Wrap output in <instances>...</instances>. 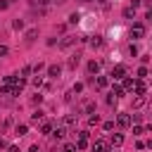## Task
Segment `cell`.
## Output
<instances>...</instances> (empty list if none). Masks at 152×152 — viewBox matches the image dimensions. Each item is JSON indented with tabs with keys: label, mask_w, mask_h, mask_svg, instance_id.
I'll list each match as a JSON object with an SVG mask.
<instances>
[{
	"label": "cell",
	"mask_w": 152,
	"mask_h": 152,
	"mask_svg": "<svg viewBox=\"0 0 152 152\" xmlns=\"http://www.w3.org/2000/svg\"><path fill=\"white\" fill-rule=\"evenodd\" d=\"M40 102H43V95H40V93H38V95H33V97H31V104H40Z\"/></svg>",
	"instance_id": "obj_28"
},
{
	"label": "cell",
	"mask_w": 152,
	"mask_h": 152,
	"mask_svg": "<svg viewBox=\"0 0 152 152\" xmlns=\"http://www.w3.org/2000/svg\"><path fill=\"white\" fill-rule=\"evenodd\" d=\"M145 36V26L142 24H133L131 26V38H142Z\"/></svg>",
	"instance_id": "obj_3"
},
{
	"label": "cell",
	"mask_w": 152,
	"mask_h": 152,
	"mask_svg": "<svg viewBox=\"0 0 152 152\" xmlns=\"http://www.w3.org/2000/svg\"><path fill=\"white\" fill-rule=\"evenodd\" d=\"M78 19H81V14H78V12L69 14V24H78Z\"/></svg>",
	"instance_id": "obj_26"
},
{
	"label": "cell",
	"mask_w": 152,
	"mask_h": 152,
	"mask_svg": "<svg viewBox=\"0 0 152 152\" xmlns=\"http://www.w3.org/2000/svg\"><path fill=\"white\" fill-rule=\"evenodd\" d=\"M133 83H135L133 78H126V76H124V83H121V88H124V90H133Z\"/></svg>",
	"instance_id": "obj_20"
},
{
	"label": "cell",
	"mask_w": 152,
	"mask_h": 152,
	"mask_svg": "<svg viewBox=\"0 0 152 152\" xmlns=\"http://www.w3.org/2000/svg\"><path fill=\"white\" fill-rule=\"evenodd\" d=\"M26 131H28V128H26V124H19V126L14 128V133H17V135H26Z\"/></svg>",
	"instance_id": "obj_24"
},
{
	"label": "cell",
	"mask_w": 152,
	"mask_h": 152,
	"mask_svg": "<svg viewBox=\"0 0 152 152\" xmlns=\"http://www.w3.org/2000/svg\"><path fill=\"white\" fill-rule=\"evenodd\" d=\"M78 64H81V52H74V55L66 59V66H69V69H76Z\"/></svg>",
	"instance_id": "obj_5"
},
{
	"label": "cell",
	"mask_w": 152,
	"mask_h": 152,
	"mask_svg": "<svg viewBox=\"0 0 152 152\" xmlns=\"http://www.w3.org/2000/svg\"><path fill=\"white\" fill-rule=\"evenodd\" d=\"M59 74H62V66H59V64H50V66H48V76H52V78H57Z\"/></svg>",
	"instance_id": "obj_10"
},
{
	"label": "cell",
	"mask_w": 152,
	"mask_h": 152,
	"mask_svg": "<svg viewBox=\"0 0 152 152\" xmlns=\"http://www.w3.org/2000/svg\"><path fill=\"white\" fill-rule=\"evenodd\" d=\"M121 145H124V135L121 133H114L112 135V147H121Z\"/></svg>",
	"instance_id": "obj_17"
},
{
	"label": "cell",
	"mask_w": 152,
	"mask_h": 152,
	"mask_svg": "<svg viewBox=\"0 0 152 152\" xmlns=\"http://www.w3.org/2000/svg\"><path fill=\"white\" fill-rule=\"evenodd\" d=\"M12 26H14V28H24V21H21V19H14V24H12Z\"/></svg>",
	"instance_id": "obj_35"
},
{
	"label": "cell",
	"mask_w": 152,
	"mask_h": 152,
	"mask_svg": "<svg viewBox=\"0 0 152 152\" xmlns=\"http://www.w3.org/2000/svg\"><path fill=\"white\" fill-rule=\"evenodd\" d=\"M10 2H12V0H0V10H7V7H10Z\"/></svg>",
	"instance_id": "obj_39"
},
{
	"label": "cell",
	"mask_w": 152,
	"mask_h": 152,
	"mask_svg": "<svg viewBox=\"0 0 152 152\" xmlns=\"http://www.w3.org/2000/svg\"><path fill=\"white\" fill-rule=\"evenodd\" d=\"M95 2H100V5H104V2H107V0H95Z\"/></svg>",
	"instance_id": "obj_48"
},
{
	"label": "cell",
	"mask_w": 152,
	"mask_h": 152,
	"mask_svg": "<svg viewBox=\"0 0 152 152\" xmlns=\"http://www.w3.org/2000/svg\"><path fill=\"white\" fill-rule=\"evenodd\" d=\"M124 17H126V19L135 17V7H126V10H124Z\"/></svg>",
	"instance_id": "obj_25"
},
{
	"label": "cell",
	"mask_w": 152,
	"mask_h": 152,
	"mask_svg": "<svg viewBox=\"0 0 152 152\" xmlns=\"http://www.w3.org/2000/svg\"><path fill=\"white\" fill-rule=\"evenodd\" d=\"M52 0H36V5H40V7H48Z\"/></svg>",
	"instance_id": "obj_40"
},
{
	"label": "cell",
	"mask_w": 152,
	"mask_h": 152,
	"mask_svg": "<svg viewBox=\"0 0 152 152\" xmlns=\"http://www.w3.org/2000/svg\"><path fill=\"white\" fill-rule=\"evenodd\" d=\"M97 124H100V116L97 114H90L88 116V126H97Z\"/></svg>",
	"instance_id": "obj_23"
},
{
	"label": "cell",
	"mask_w": 152,
	"mask_h": 152,
	"mask_svg": "<svg viewBox=\"0 0 152 152\" xmlns=\"http://www.w3.org/2000/svg\"><path fill=\"white\" fill-rule=\"evenodd\" d=\"M142 5H145L147 10H152V0H142Z\"/></svg>",
	"instance_id": "obj_43"
},
{
	"label": "cell",
	"mask_w": 152,
	"mask_h": 152,
	"mask_svg": "<svg viewBox=\"0 0 152 152\" xmlns=\"http://www.w3.org/2000/svg\"><path fill=\"white\" fill-rule=\"evenodd\" d=\"M128 52H131V55H133V57H135V55H138V48H135V45H133V43H131V45H128Z\"/></svg>",
	"instance_id": "obj_36"
},
{
	"label": "cell",
	"mask_w": 152,
	"mask_h": 152,
	"mask_svg": "<svg viewBox=\"0 0 152 152\" xmlns=\"http://www.w3.org/2000/svg\"><path fill=\"white\" fill-rule=\"evenodd\" d=\"M86 40H88L90 48H100V45H102V36H90V38H86Z\"/></svg>",
	"instance_id": "obj_12"
},
{
	"label": "cell",
	"mask_w": 152,
	"mask_h": 152,
	"mask_svg": "<svg viewBox=\"0 0 152 152\" xmlns=\"http://www.w3.org/2000/svg\"><path fill=\"white\" fill-rule=\"evenodd\" d=\"M102 128H104V131H112V128H114V121H104Z\"/></svg>",
	"instance_id": "obj_34"
},
{
	"label": "cell",
	"mask_w": 152,
	"mask_h": 152,
	"mask_svg": "<svg viewBox=\"0 0 152 152\" xmlns=\"http://www.w3.org/2000/svg\"><path fill=\"white\" fill-rule=\"evenodd\" d=\"M7 152H19V147H14V145H12V147H10Z\"/></svg>",
	"instance_id": "obj_45"
},
{
	"label": "cell",
	"mask_w": 152,
	"mask_h": 152,
	"mask_svg": "<svg viewBox=\"0 0 152 152\" xmlns=\"http://www.w3.org/2000/svg\"><path fill=\"white\" fill-rule=\"evenodd\" d=\"M124 93H126V90H124V88H121V86H119V83H114V88H112V95H114V97H116V100H119V97H121V95H124Z\"/></svg>",
	"instance_id": "obj_19"
},
{
	"label": "cell",
	"mask_w": 152,
	"mask_h": 152,
	"mask_svg": "<svg viewBox=\"0 0 152 152\" xmlns=\"http://www.w3.org/2000/svg\"><path fill=\"white\" fill-rule=\"evenodd\" d=\"M50 135H55L57 140H62L64 135H66V126H57V128H52V133Z\"/></svg>",
	"instance_id": "obj_11"
},
{
	"label": "cell",
	"mask_w": 152,
	"mask_h": 152,
	"mask_svg": "<svg viewBox=\"0 0 152 152\" xmlns=\"http://www.w3.org/2000/svg\"><path fill=\"white\" fill-rule=\"evenodd\" d=\"M97 71H100V62L90 59V62H88V74H95V76H97Z\"/></svg>",
	"instance_id": "obj_13"
},
{
	"label": "cell",
	"mask_w": 152,
	"mask_h": 152,
	"mask_svg": "<svg viewBox=\"0 0 152 152\" xmlns=\"http://www.w3.org/2000/svg\"><path fill=\"white\" fill-rule=\"evenodd\" d=\"M2 147H5V140H2V138H0V150H2Z\"/></svg>",
	"instance_id": "obj_47"
},
{
	"label": "cell",
	"mask_w": 152,
	"mask_h": 152,
	"mask_svg": "<svg viewBox=\"0 0 152 152\" xmlns=\"http://www.w3.org/2000/svg\"><path fill=\"white\" fill-rule=\"evenodd\" d=\"M36 36H38V28H28V31H26V33H24V40H26V43H28V45H31V43H33V40H36Z\"/></svg>",
	"instance_id": "obj_8"
},
{
	"label": "cell",
	"mask_w": 152,
	"mask_h": 152,
	"mask_svg": "<svg viewBox=\"0 0 152 152\" xmlns=\"http://www.w3.org/2000/svg\"><path fill=\"white\" fill-rule=\"evenodd\" d=\"M76 43V36H64L62 40H59V48H71Z\"/></svg>",
	"instance_id": "obj_9"
},
{
	"label": "cell",
	"mask_w": 152,
	"mask_h": 152,
	"mask_svg": "<svg viewBox=\"0 0 152 152\" xmlns=\"http://www.w3.org/2000/svg\"><path fill=\"white\" fill-rule=\"evenodd\" d=\"M107 150H109V142H107V140H100V138H97V140L93 142V152H107Z\"/></svg>",
	"instance_id": "obj_4"
},
{
	"label": "cell",
	"mask_w": 152,
	"mask_h": 152,
	"mask_svg": "<svg viewBox=\"0 0 152 152\" xmlns=\"http://www.w3.org/2000/svg\"><path fill=\"white\" fill-rule=\"evenodd\" d=\"M142 5V0H131V7H140Z\"/></svg>",
	"instance_id": "obj_42"
},
{
	"label": "cell",
	"mask_w": 152,
	"mask_h": 152,
	"mask_svg": "<svg viewBox=\"0 0 152 152\" xmlns=\"http://www.w3.org/2000/svg\"><path fill=\"white\" fill-rule=\"evenodd\" d=\"M43 69H45V64H43V62H38V64H33V71H36V74H38V71H43Z\"/></svg>",
	"instance_id": "obj_31"
},
{
	"label": "cell",
	"mask_w": 152,
	"mask_h": 152,
	"mask_svg": "<svg viewBox=\"0 0 152 152\" xmlns=\"http://www.w3.org/2000/svg\"><path fill=\"white\" fill-rule=\"evenodd\" d=\"M62 152H76V145H71V142H66V145L62 147Z\"/></svg>",
	"instance_id": "obj_30"
},
{
	"label": "cell",
	"mask_w": 152,
	"mask_h": 152,
	"mask_svg": "<svg viewBox=\"0 0 152 152\" xmlns=\"http://www.w3.org/2000/svg\"><path fill=\"white\" fill-rule=\"evenodd\" d=\"M81 2H90V0H81Z\"/></svg>",
	"instance_id": "obj_49"
},
{
	"label": "cell",
	"mask_w": 152,
	"mask_h": 152,
	"mask_svg": "<svg viewBox=\"0 0 152 152\" xmlns=\"http://www.w3.org/2000/svg\"><path fill=\"white\" fill-rule=\"evenodd\" d=\"M81 90H83V83H76V86L71 88V93H81Z\"/></svg>",
	"instance_id": "obj_38"
},
{
	"label": "cell",
	"mask_w": 152,
	"mask_h": 152,
	"mask_svg": "<svg viewBox=\"0 0 152 152\" xmlns=\"http://www.w3.org/2000/svg\"><path fill=\"white\" fill-rule=\"evenodd\" d=\"M145 19H147V24H152V10L147 12V17H145Z\"/></svg>",
	"instance_id": "obj_44"
},
{
	"label": "cell",
	"mask_w": 152,
	"mask_h": 152,
	"mask_svg": "<svg viewBox=\"0 0 152 152\" xmlns=\"http://www.w3.org/2000/svg\"><path fill=\"white\" fill-rule=\"evenodd\" d=\"M145 76H147V69L140 66V69H138V78H145Z\"/></svg>",
	"instance_id": "obj_33"
},
{
	"label": "cell",
	"mask_w": 152,
	"mask_h": 152,
	"mask_svg": "<svg viewBox=\"0 0 152 152\" xmlns=\"http://www.w3.org/2000/svg\"><path fill=\"white\" fill-rule=\"evenodd\" d=\"M114 81H121L124 76H126V66L124 64H116V66H112V74H109Z\"/></svg>",
	"instance_id": "obj_2"
},
{
	"label": "cell",
	"mask_w": 152,
	"mask_h": 152,
	"mask_svg": "<svg viewBox=\"0 0 152 152\" xmlns=\"http://www.w3.org/2000/svg\"><path fill=\"white\" fill-rule=\"evenodd\" d=\"M55 2H57V5H64V2H69V0H55Z\"/></svg>",
	"instance_id": "obj_46"
},
{
	"label": "cell",
	"mask_w": 152,
	"mask_h": 152,
	"mask_svg": "<svg viewBox=\"0 0 152 152\" xmlns=\"http://www.w3.org/2000/svg\"><path fill=\"white\" fill-rule=\"evenodd\" d=\"M0 95H12V86H7V83H5V86L0 88Z\"/></svg>",
	"instance_id": "obj_27"
},
{
	"label": "cell",
	"mask_w": 152,
	"mask_h": 152,
	"mask_svg": "<svg viewBox=\"0 0 152 152\" xmlns=\"http://www.w3.org/2000/svg\"><path fill=\"white\" fill-rule=\"evenodd\" d=\"M88 131H78V140H76V150H86L88 147Z\"/></svg>",
	"instance_id": "obj_1"
},
{
	"label": "cell",
	"mask_w": 152,
	"mask_h": 152,
	"mask_svg": "<svg viewBox=\"0 0 152 152\" xmlns=\"http://www.w3.org/2000/svg\"><path fill=\"white\" fill-rule=\"evenodd\" d=\"M7 52H10V50H7V45H0V57H5Z\"/></svg>",
	"instance_id": "obj_41"
},
{
	"label": "cell",
	"mask_w": 152,
	"mask_h": 152,
	"mask_svg": "<svg viewBox=\"0 0 152 152\" xmlns=\"http://www.w3.org/2000/svg\"><path fill=\"white\" fill-rule=\"evenodd\" d=\"M107 83H109V81H107V76H97V78H95V86H97L100 90H102V88H107Z\"/></svg>",
	"instance_id": "obj_18"
},
{
	"label": "cell",
	"mask_w": 152,
	"mask_h": 152,
	"mask_svg": "<svg viewBox=\"0 0 152 152\" xmlns=\"http://www.w3.org/2000/svg\"><path fill=\"white\" fill-rule=\"evenodd\" d=\"M145 133V126H133V135H142Z\"/></svg>",
	"instance_id": "obj_29"
},
{
	"label": "cell",
	"mask_w": 152,
	"mask_h": 152,
	"mask_svg": "<svg viewBox=\"0 0 152 152\" xmlns=\"http://www.w3.org/2000/svg\"><path fill=\"white\" fill-rule=\"evenodd\" d=\"M31 71H33V66H28V64H26V66H24V69H21V76H28V74H31Z\"/></svg>",
	"instance_id": "obj_32"
},
{
	"label": "cell",
	"mask_w": 152,
	"mask_h": 152,
	"mask_svg": "<svg viewBox=\"0 0 152 152\" xmlns=\"http://www.w3.org/2000/svg\"><path fill=\"white\" fill-rule=\"evenodd\" d=\"M52 128H55V126H52V121H40V131H43L45 135H50V133H52Z\"/></svg>",
	"instance_id": "obj_16"
},
{
	"label": "cell",
	"mask_w": 152,
	"mask_h": 152,
	"mask_svg": "<svg viewBox=\"0 0 152 152\" xmlns=\"http://www.w3.org/2000/svg\"><path fill=\"white\" fill-rule=\"evenodd\" d=\"M145 102H147V97H145V95H135L133 107H135V109H140V107H145Z\"/></svg>",
	"instance_id": "obj_14"
},
{
	"label": "cell",
	"mask_w": 152,
	"mask_h": 152,
	"mask_svg": "<svg viewBox=\"0 0 152 152\" xmlns=\"http://www.w3.org/2000/svg\"><path fill=\"white\" fill-rule=\"evenodd\" d=\"M33 86H36V88H40V86H43V78H40V76H36V78H33Z\"/></svg>",
	"instance_id": "obj_37"
},
{
	"label": "cell",
	"mask_w": 152,
	"mask_h": 152,
	"mask_svg": "<svg viewBox=\"0 0 152 152\" xmlns=\"http://www.w3.org/2000/svg\"><path fill=\"white\" fill-rule=\"evenodd\" d=\"M116 124H119L121 128H128V126H131V114H124V112H121V114L116 116Z\"/></svg>",
	"instance_id": "obj_6"
},
{
	"label": "cell",
	"mask_w": 152,
	"mask_h": 152,
	"mask_svg": "<svg viewBox=\"0 0 152 152\" xmlns=\"http://www.w3.org/2000/svg\"><path fill=\"white\" fill-rule=\"evenodd\" d=\"M81 109H83V112H86V114H93V112H95V102H93V100H86V102H83V107H81Z\"/></svg>",
	"instance_id": "obj_15"
},
{
	"label": "cell",
	"mask_w": 152,
	"mask_h": 152,
	"mask_svg": "<svg viewBox=\"0 0 152 152\" xmlns=\"http://www.w3.org/2000/svg\"><path fill=\"white\" fill-rule=\"evenodd\" d=\"M133 93H135V95H145V93H147V86H145L142 81H135V83H133Z\"/></svg>",
	"instance_id": "obj_7"
},
{
	"label": "cell",
	"mask_w": 152,
	"mask_h": 152,
	"mask_svg": "<svg viewBox=\"0 0 152 152\" xmlns=\"http://www.w3.org/2000/svg\"><path fill=\"white\" fill-rule=\"evenodd\" d=\"M31 121H33V124H40V121H43V112H40V109L33 112V114H31Z\"/></svg>",
	"instance_id": "obj_21"
},
{
	"label": "cell",
	"mask_w": 152,
	"mask_h": 152,
	"mask_svg": "<svg viewBox=\"0 0 152 152\" xmlns=\"http://www.w3.org/2000/svg\"><path fill=\"white\" fill-rule=\"evenodd\" d=\"M64 126H76V116L74 114H66L64 116Z\"/></svg>",
	"instance_id": "obj_22"
}]
</instances>
